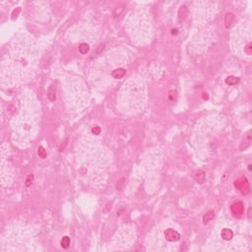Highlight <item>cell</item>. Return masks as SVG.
I'll list each match as a JSON object with an SVG mask.
<instances>
[{
	"mask_svg": "<svg viewBox=\"0 0 252 252\" xmlns=\"http://www.w3.org/2000/svg\"><path fill=\"white\" fill-rule=\"evenodd\" d=\"M122 11H123V7H120V8L118 9V8H116L114 10V16H118L120 13L122 12Z\"/></svg>",
	"mask_w": 252,
	"mask_h": 252,
	"instance_id": "cell-19",
	"label": "cell"
},
{
	"mask_svg": "<svg viewBox=\"0 0 252 252\" xmlns=\"http://www.w3.org/2000/svg\"><path fill=\"white\" fill-rule=\"evenodd\" d=\"M38 154H39V156H40V158H41V159L47 158V151H45L43 147L40 146L38 148Z\"/></svg>",
	"mask_w": 252,
	"mask_h": 252,
	"instance_id": "cell-15",
	"label": "cell"
},
{
	"mask_svg": "<svg viewBox=\"0 0 252 252\" xmlns=\"http://www.w3.org/2000/svg\"><path fill=\"white\" fill-rule=\"evenodd\" d=\"M165 236H166V239L168 240V241H172V242H174V241H177V240H179L180 238V234L178 232H176V230H172V228H168V230L165 232Z\"/></svg>",
	"mask_w": 252,
	"mask_h": 252,
	"instance_id": "cell-2",
	"label": "cell"
},
{
	"mask_svg": "<svg viewBox=\"0 0 252 252\" xmlns=\"http://www.w3.org/2000/svg\"><path fill=\"white\" fill-rule=\"evenodd\" d=\"M70 243H71V240H70V237L69 236H63L61 238V240H60V245H61L62 248L64 249H67L69 248V246H70Z\"/></svg>",
	"mask_w": 252,
	"mask_h": 252,
	"instance_id": "cell-11",
	"label": "cell"
},
{
	"mask_svg": "<svg viewBox=\"0 0 252 252\" xmlns=\"http://www.w3.org/2000/svg\"><path fill=\"white\" fill-rule=\"evenodd\" d=\"M47 98L50 101H54L56 100V87L51 84L47 90Z\"/></svg>",
	"mask_w": 252,
	"mask_h": 252,
	"instance_id": "cell-6",
	"label": "cell"
},
{
	"mask_svg": "<svg viewBox=\"0 0 252 252\" xmlns=\"http://www.w3.org/2000/svg\"><path fill=\"white\" fill-rule=\"evenodd\" d=\"M168 99H170V101H174L177 99V93L175 91H170L168 93Z\"/></svg>",
	"mask_w": 252,
	"mask_h": 252,
	"instance_id": "cell-16",
	"label": "cell"
},
{
	"mask_svg": "<svg viewBox=\"0 0 252 252\" xmlns=\"http://www.w3.org/2000/svg\"><path fill=\"white\" fill-rule=\"evenodd\" d=\"M33 180H34V175L33 174H29L27 176V179H26V182H25V184H26V186H31L32 183H33Z\"/></svg>",
	"mask_w": 252,
	"mask_h": 252,
	"instance_id": "cell-17",
	"label": "cell"
},
{
	"mask_svg": "<svg viewBox=\"0 0 252 252\" xmlns=\"http://www.w3.org/2000/svg\"><path fill=\"white\" fill-rule=\"evenodd\" d=\"M248 170H251V165H249V166H248Z\"/></svg>",
	"mask_w": 252,
	"mask_h": 252,
	"instance_id": "cell-23",
	"label": "cell"
},
{
	"mask_svg": "<svg viewBox=\"0 0 252 252\" xmlns=\"http://www.w3.org/2000/svg\"><path fill=\"white\" fill-rule=\"evenodd\" d=\"M234 186L241 192L243 195H246L250 192V185L246 177H241V178L235 180Z\"/></svg>",
	"mask_w": 252,
	"mask_h": 252,
	"instance_id": "cell-1",
	"label": "cell"
},
{
	"mask_svg": "<svg viewBox=\"0 0 252 252\" xmlns=\"http://www.w3.org/2000/svg\"><path fill=\"white\" fill-rule=\"evenodd\" d=\"M246 52L248 53L249 55L251 54V43H249L248 45H246Z\"/></svg>",
	"mask_w": 252,
	"mask_h": 252,
	"instance_id": "cell-21",
	"label": "cell"
},
{
	"mask_svg": "<svg viewBox=\"0 0 252 252\" xmlns=\"http://www.w3.org/2000/svg\"><path fill=\"white\" fill-rule=\"evenodd\" d=\"M186 12H187V8L186 6H181L178 11V20L179 21H182L185 18L186 16Z\"/></svg>",
	"mask_w": 252,
	"mask_h": 252,
	"instance_id": "cell-13",
	"label": "cell"
},
{
	"mask_svg": "<svg viewBox=\"0 0 252 252\" xmlns=\"http://www.w3.org/2000/svg\"><path fill=\"white\" fill-rule=\"evenodd\" d=\"M123 183H124V178H121V179H120V181L117 183V189L121 190V186L123 185Z\"/></svg>",
	"mask_w": 252,
	"mask_h": 252,
	"instance_id": "cell-20",
	"label": "cell"
},
{
	"mask_svg": "<svg viewBox=\"0 0 252 252\" xmlns=\"http://www.w3.org/2000/svg\"><path fill=\"white\" fill-rule=\"evenodd\" d=\"M222 235V238L225 239V240H230L233 237V232L232 230L230 228H224L221 232Z\"/></svg>",
	"mask_w": 252,
	"mask_h": 252,
	"instance_id": "cell-7",
	"label": "cell"
},
{
	"mask_svg": "<svg viewBox=\"0 0 252 252\" xmlns=\"http://www.w3.org/2000/svg\"><path fill=\"white\" fill-rule=\"evenodd\" d=\"M233 19H234V15L232 12H228L225 16V27L226 28H230L232 26Z\"/></svg>",
	"mask_w": 252,
	"mask_h": 252,
	"instance_id": "cell-8",
	"label": "cell"
},
{
	"mask_svg": "<svg viewBox=\"0 0 252 252\" xmlns=\"http://www.w3.org/2000/svg\"><path fill=\"white\" fill-rule=\"evenodd\" d=\"M21 11V8H18L17 9V11H16V9L15 10L13 11V13H12V16H13V18H15V17H17V15H18V13H19Z\"/></svg>",
	"mask_w": 252,
	"mask_h": 252,
	"instance_id": "cell-22",
	"label": "cell"
},
{
	"mask_svg": "<svg viewBox=\"0 0 252 252\" xmlns=\"http://www.w3.org/2000/svg\"><path fill=\"white\" fill-rule=\"evenodd\" d=\"M232 212L233 213L234 216H241L242 213H243V205H242L241 202H237L234 203V204L232 205Z\"/></svg>",
	"mask_w": 252,
	"mask_h": 252,
	"instance_id": "cell-4",
	"label": "cell"
},
{
	"mask_svg": "<svg viewBox=\"0 0 252 252\" xmlns=\"http://www.w3.org/2000/svg\"><path fill=\"white\" fill-rule=\"evenodd\" d=\"M92 132H93L94 134H96V135H98V134L101 133V127L100 126H95L93 129H92Z\"/></svg>",
	"mask_w": 252,
	"mask_h": 252,
	"instance_id": "cell-18",
	"label": "cell"
},
{
	"mask_svg": "<svg viewBox=\"0 0 252 252\" xmlns=\"http://www.w3.org/2000/svg\"><path fill=\"white\" fill-rule=\"evenodd\" d=\"M90 50V47L87 43H81L79 45V51L81 54H87Z\"/></svg>",
	"mask_w": 252,
	"mask_h": 252,
	"instance_id": "cell-14",
	"label": "cell"
},
{
	"mask_svg": "<svg viewBox=\"0 0 252 252\" xmlns=\"http://www.w3.org/2000/svg\"><path fill=\"white\" fill-rule=\"evenodd\" d=\"M238 81H239L238 78L234 77V76H228L226 79V84L228 85V86H233V85L237 84Z\"/></svg>",
	"mask_w": 252,
	"mask_h": 252,
	"instance_id": "cell-12",
	"label": "cell"
},
{
	"mask_svg": "<svg viewBox=\"0 0 252 252\" xmlns=\"http://www.w3.org/2000/svg\"><path fill=\"white\" fill-rule=\"evenodd\" d=\"M193 178L195 179V181H197L198 183L202 184L206 179V173L203 172L202 170H197L193 172Z\"/></svg>",
	"mask_w": 252,
	"mask_h": 252,
	"instance_id": "cell-3",
	"label": "cell"
},
{
	"mask_svg": "<svg viewBox=\"0 0 252 252\" xmlns=\"http://www.w3.org/2000/svg\"><path fill=\"white\" fill-rule=\"evenodd\" d=\"M250 143H251V131H249V132L247 133V135L242 139L241 142H240L239 149L241 150V151L247 149V148L250 146Z\"/></svg>",
	"mask_w": 252,
	"mask_h": 252,
	"instance_id": "cell-5",
	"label": "cell"
},
{
	"mask_svg": "<svg viewBox=\"0 0 252 252\" xmlns=\"http://www.w3.org/2000/svg\"><path fill=\"white\" fill-rule=\"evenodd\" d=\"M214 217H215L214 211H208L207 213H205L204 217H203V223H204L205 225H207L210 221H212Z\"/></svg>",
	"mask_w": 252,
	"mask_h": 252,
	"instance_id": "cell-10",
	"label": "cell"
},
{
	"mask_svg": "<svg viewBox=\"0 0 252 252\" xmlns=\"http://www.w3.org/2000/svg\"><path fill=\"white\" fill-rule=\"evenodd\" d=\"M125 73H126V71H125V69H123V68L115 69V70L112 72V77L114 78V79H121L122 77H124Z\"/></svg>",
	"mask_w": 252,
	"mask_h": 252,
	"instance_id": "cell-9",
	"label": "cell"
}]
</instances>
